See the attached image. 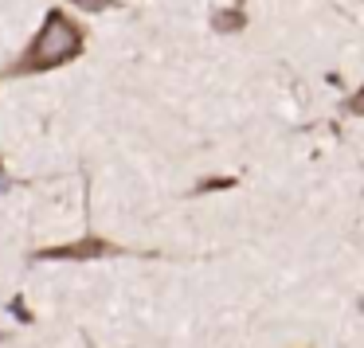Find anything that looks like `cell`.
Returning <instances> with one entry per match:
<instances>
[{"instance_id":"obj_2","label":"cell","mask_w":364,"mask_h":348,"mask_svg":"<svg viewBox=\"0 0 364 348\" xmlns=\"http://www.w3.org/2000/svg\"><path fill=\"white\" fill-rule=\"evenodd\" d=\"M118 251H122V246L110 243V239L87 235V239H79V243L43 246V251L32 254V259H36V262H95V259H106V254H118Z\"/></svg>"},{"instance_id":"obj_6","label":"cell","mask_w":364,"mask_h":348,"mask_svg":"<svg viewBox=\"0 0 364 348\" xmlns=\"http://www.w3.org/2000/svg\"><path fill=\"white\" fill-rule=\"evenodd\" d=\"M341 110L353 114V118H364V87H356L353 94H348L345 102H341Z\"/></svg>"},{"instance_id":"obj_3","label":"cell","mask_w":364,"mask_h":348,"mask_svg":"<svg viewBox=\"0 0 364 348\" xmlns=\"http://www.w3.org/2000/svg\"><path fill=\"white\" fill-rule=\"evenodd\" d=\"M212 28L220 36H239L247 28V12H243V4H235V9H215L212 12Z\"/></svg>"},{"instance_id":"obj_7","label":"cell","mask_w":364,"mask_h":348,"mask_svg":"<svg viewBox=\"0 0 364 348\" xmlns=\"http://www.w3.org/2000/svg\"><path fill=\"white\" fill-rule=\"evenodd\" d=\"M12 188V176H9V168H4V157H0V192H9Z\"/></svg>"},{"instance_id":"obj_5","label":"cell","mask_w":364,"mask_h":348,"mask_svg":"<svg viewBox=\"0 0 364 348\" xmlns=\"http://www.w3.org/2000/svg\"><path fill=\"white\" fill-rule=\"evenodd\" d=\"M220 188H235V176H208V180L196 184V196H204V192H220Z\"/></svg>"},{"instance_id":"obj_4","label":"cell","mask_w":364,"mask_h":348,"mask_svg":"<svg viewBox=\"0 0 364 348\" xmlns=\"http://www.w3.org/2000/svg\"><path fill=\"white\" fill-rule=\"evenodd\" d=\"M67 4H75V9H79V12H87V16H98V12L118 9L122 0H67Z\"/></svg>"},{"instance_id":"obj_8","label":"cell","mask_w":364,"mask_h":348,"mask_svg":"<svg viewBox=\"0 0 364 348\" xmlns=\"http://www.w3.org/2000/svg\"><path fill=\"white\" fill-rule=\"evenodd\" d=\"M0 340H4V332H0Z\"/></svg>"},{"instance_id":"obj_1","label":"cell","mask_w":364,"mask_h":348,"mask_svg":"<svg viewBox=\"0 0 364 348\" xmlns=\"http://www.w3.org/2000/svg\"><path fill=\"white\" fill-rule=\"evenodd\" d=\"M87 48V32L82 24H75V16H67L63 9H51L43 16L40 32L32 36V43L24 48V55L4 71V79H24V75H48L59 67L75 63Z\"/></svg>"}]
</instances>
